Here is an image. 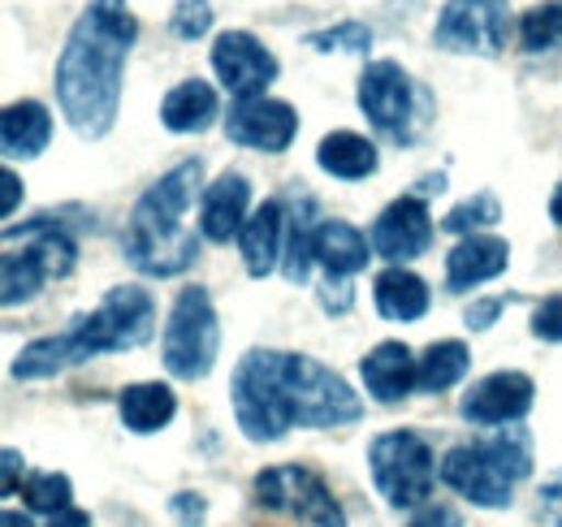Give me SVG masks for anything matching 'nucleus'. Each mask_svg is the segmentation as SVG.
Here are the masks:
<instances>
[{
    "instance_id": "2f4dec72",
    "label": "nucleus",
    "mask_w": 562,
    "mask_h": 527,
    "mask_svg": "<svg viewBox=\"0 0 562 527\" xmlns=\"http://www.w3.org/2000/svg\"><path fill=\"white\" fill-rule=\"evenodd\" d=\"M497 221H502V203H497V195L481 191V195L463 199L459 208H450V212H446V221H441V229H446V234L468 238V234H485V229L497 225Z\"/></svg>"
},
{
    "instance_id": "f257e3e1",
    "label": "nucleus",
    "mask_w": 562,
    "mask_h": 527,
    "mask_svg": "<svg viewBox=\"0 0 562 527\" xmlns=\"http://www.w3.org/2000/svg\"><path fill=\"white\" fill-rule=\"evenodd\" d=\"M139 40V18L126 0H87L57 57L53 91L70 131L87 143H100L117 126L126 57Z\"/></svg>"
},
{
    "instance_id": "b1692460",
    "label": "nucleus",
    "mask_w": 562,
    "mask_h": 527,
    "mask_svg": "<svg viewBox=\"0 0 562 527\" xmlns=\"http://www.w3.org/2000/svg\"><path fill=\"white\" fill-rule=\"evenodd\" d=\"M87 359H91L87 346L66 329V333H53V337H35V341H26V346L18 350L9 377H13V381H53V377L70 372V368H78V363H87Z\"/></svg>"
},
{
    "instance_id": "4be33fe9",
    "label": "nucleus",
    "mask_w": 562,
    "mask_h": 527,
    "mask_svg": "<svg viewBox=\"0 0 562 527\" xmlns=\"http://www.w3.org/2000/svg\"><path fill=\"white\" fill-rule=\"evenodd\" d=\"M221 122V96L204 78H182L160 100V126L169 134H204Z\"/></svg>"
},
{
    "instance_id": "79ce46f5",
    "label": "nucleus",
    "mask_w": 562,
    "mask_h": 527,
    "mask_svg": "<svg viewBox=\"0 0 562 527\" xmlns=\"http://www.w3.org/2000/svg\"><path fill=\"white\" fill-rule=\"evenodd\" d=\"M0 459H4V497H13V493H18V467H22V455H18V450H4Z\"/></svg>"
},
{
    "instance_id": "37998d69",
    "label": "nucleus",
    "mask_w": 562,
    "mask_h": 527,
    "mask_svg": "<svg viewBox=\"0 0 562 527\" xmlns=\"http://www.w3.org/2000/svg\"><path fill=\"white\" fill-rule=\"evenodd\" d=\"M48 527H95L91 524V515H87V511H61V515H57V519H48Z\"/></svg>"
},
{
    "instance_id": "412c9836",
    "label": "nucleus",
    "mask_w": 562,
    "mask_h": 527,
    "mask_svg": "<svg viewBox=\"0 0 562 527\" xmlns=\"http://www.w3.org/2000/svg\"><path fill=\"white\" fill-rule=\"evenodd\" d=\"M372 303H376V316L390 325H420L432 307V290L407 264H390L372 277Z\"/></svg>"
},
{
    "instance_id": "a878e982",
    "label": "nucleus",
    "mask_w": 562,
    "mask_h": 527,
    "mask_svg": "<svg viewBox=\"0 0 562 527\" xmlns=\"http://www.w3.org/2000/svg\"><path fill=\"white\" fill-rule=\"evenodd\" d=\"M53 143V113L40 100H18L0 117V152L4 160H35Z\"/></svg>"
},
{
    "instance_id": "c756f323",
    "label": "nucleus",
    "mask_w": 562,
    "mask_h": 527,
    "mask_svg": "<svg viewBox=\"0 0 562 527\" xmlns=\"http://www.w3.org/2000/svg\"><path fill=\"white\" fill-rule=\"evenodd\" d=\"M562 44V0H546V4H532L519 13V48L528 57L537 53H550Z\"/></svg>"
},
{
    "instance_id": "cd10ccee",
    "label": "nucleus",
    "mask_w": 562,
    "mask_h": 527,
    "mask_svg": "<svg viewBox=\"0 0 562 527\" xmlns=\"http://www.w3.org/2000/svg\"><path fill=\"white\" fill-rule=\"evenodd\" d=\"M468 372H472V350H468V341H459V337H441V341L424 346V355H420V390L424 394H446V390H454Z\"/></svg>"
},
{
    "instance_id": "4c0bfd02",
    "label": "nucleus",
    "mask_w": 562,
    "mask_h": 527,
    "mask_svg": "<svg viewBox=\"0 0 562 527\" xmlns=\"http://www.w3.org/2000/svg\"><path fill=\"white\" fill-rule=\"evenodd\" d=\"M169 515L178 519L182 527H204V519H209V502L200 497V493H173L169 497Z\"/></svg>"
},
{
    "instance_id": "7c9ffc66",
    "label": "nucleus",
    "mask_w": 562,
    "mask_h": 527,
    "mask_svg": "<svg viewBox=\"0 0 562 527\" xmlns=\"http://www.w3.org/2000/svg\"><path fill=\"white\" fill-rule=\"evenodd\" d=\"M22 497H26V511H31V515L57 519L61 511L74 506V480L66 471H35V475H26Z\"/></svg>"
},
{
    "instance_id": "a18cd8bd",
    "label": "nucleus",
    "mask_w": 562,
    "mask_h": 527,
    "mask_svg": "<svg viewBox=\"0 0 562 527\" xmlns=\"http://www.w3.org/2000/svg\"><path fill=\"white\" fill-rule=\"evenodd\" d=\"M550 221L562 229V182L554 187V195H550Z\"/></svg>"
},
{
    "instance_id": "bb28decb",
    "label": "nucleus",
    "mask_w": 562,
    "mask_h": 527,
    "mask_svg": "<svg viewBox=\"0 0 562 527\" xmlns=\"http://www.w3.org/2000/svg\"><path fill=\"white\" fill-rule=\"evenodd\" d=\"M316 165L321 173L338 178V182H363L381 169V152L368 134H355V131H334L321 138L316 147Z\"/></svg>"
},
{
    "instance_id": "c03bdc74",
    "label": "nucleus",
    "mask_w": 562,
    "mask_h": 527,
    "mask_svg": "<svg viewBox=\"0 0 562 527\" xmlns=\"http://www.w3.org/2000/svg\"><path fill=\"white\" fill-rule=\"evenodd\" d=\"M0 527H35V519L22 515V511H4V515H0Z\"/></svg>"
},
{
    "instance_id": "473e14b6",
    "label": "nucleus",
    "mask_w": 562,
    "mask_h": 527,
    "mask_svg": "<svg viewBox=\"0 0 562 527\" xmlns=\"http://www.w3.org/2000/svg\"><path fill=\"white\" fill-rule=\"evenodd\" d=\"M312 53H355V57H368L372 48V31L363 22H338V26H325V31H312L303 40Z\"/></svg>"
},
{
    "instance_id": "20e7f679",
    "label": "nucleus",
    "mask_w": 562,
    "mask_h": 527,
    "mask_svg": "<svg viewBox=\"0 0 562 527\" xmlns=\"http://www.w3.org/2000/svg\"><path fill=\"white\" fill-rule=\"evenodd\" d=\"M278 385L294 428H347L363 415V397L347 385V377L312 355L278 350Z\"/></svg>"
},
{
    "instance_id": "ddd939ff",
    "label": "nucleus",
    "mask_w": 562,
    "mask_h": 527,
    "mask_svg": "<svg viewBox=\"0 0 562 527\" xmlns=\"http://www.w3.org/2000/svg\"><path fill=\"white\" fill-rule=\"evenodd\" d=\"M212 69L234 100L269 96V87L281 78V61L251 31H221L212 44Z\"/></svg>"
},
{
    "instance_id": "aec40b11",
    "label": "nucleus",
    "mask_w": 562,
    "mask_h": 527,
    "mask_svg": "<svg viewBox=\"0 0 562 527\" xmlns=\"http://www.w3.org/2000/svg\"><path fill=\"white\" fill-rule=\"evenodd\" d=\"M510 264V243L493 238V234H468L446 251V290L450 294H468L476 285H485L493 277H502Z\"/></svg>"
},
{
    "instance_id": "58836bf2",
    "label": "nucleus",
    "mask_w": 562,
    "mask_h": 527,
    "mask_svg": "<svg viewBox=\"0 0 562 527\" xmlns=\"http://www.w3.org/2000/svg\"><path fill=\"white\" fill-rule=\"evenodd\" d=\"M407 527H463V519H459V511L446 506V502H424L420 511H412Z\"/></svg>"
},
{
    "instance_id": "423d86ee",
    "label": "nucleus",
    "mask_w": 562,
    "mask_h": 527,
    "mask_svg": "<svg viewBox=\"0 0 562 527\" xmlns=\"http://www.w3.org/2000/svg\"><path fill=\"white\" fill-rule=\"evenodd\" d=\"M437 467L441 462L432 455V446L424 441L420 433H412V428L381 433L368 446L372 484H376L381 502L394 506V511H420L424 502H432V489L441 480Z\"/></svg>"
},
{
    "instance_id": "4468645a",
    "label": "nucleus",
    "mask_w": 562,
    "mask_h": 527,
    "mask_svg": "<svg viewBox=\"0 0 562 527\" xmlns=\"http://www.w3.org/2000/svg\"><path fill=\"white\" fill-rule=\"evenodd\" d=\"M432 238H437V225H432V212H428L424 195H403L385 203L368 229L372 256L390 264L420 260L424 251H432Z\"/></svg>"
},
{
    "instance_id": "f8f14e48",
    "label": "nucleus",
    "mask_w": 562,
    "mask_h": 527,
    "mask_svg": "<svg viewBox=\"0 0 562 527\" xmlns=\"http://www.w3.org/2000/svg\"><path fill=\"white\" fill-rule=\"evenodd\" d=\"M510 31L519 26L506 0H446L432 22V44L454 57H497Z\"/></svg>"
},
{
    "instance_id": "e433bc0d",
    "label": "nucleus",
    "mask_w": 562,
    "mask_h": 527,
    "mask_svg": "<svg viewBox=\"0 0 562 527\" xmlns=\"http://www.w3.org/2000/svg\"><path fill=\"white\" fill-rule=\"evenodd\" d=\"M532 337L537 341H562V294H550L532 312Z\"/></svg>"
},
{
    "instance_id": "c85d7f7f",
    "label": "nucleus",
    "mask_w": 562,
    "mask_h": 527,
    "mask_svg": "<svg viewBox=\"0 0 562 527\" xmlns=\"http://www.w3.org/2000/svg\"><path fill=\"white\" fill-rule=\"evenodd\" d=\"M316 203L307 195L303 212H290V238H285V260H281V277L290 285H307L312 281V268H316V256H312V234L321 221H312Z\"/></svg>"
},
{
    "instance_id": "9b49d317",
    "label": "nucleus",
    "mask_w": 562,
    "mask_h": 527,
    "mask_svg": "<svg viewBox=\"0 0 562 527\" xmlns=\"http://www.w3.org/2000/svg\"><path fill=\"white\" fill-rule=\"evenodd\" d=\"M256 506L273 511V515H290L307 527H347V515L334 497V489L299 462H281V467H265L256 475Z\"/></svg>"
},
{
    "instance_id": "6e6552de",
    "label": "nucleus",
    "mask_w": 562,
    "mask_h": 527,
    "mask_svg": "<svg viewBox=\"0 0 562 527\" xmlns=\"http://www.w3.org/2000/svg\"><path fill=\"white\" fill-rule=\"evenodd\" d=\"M221 355V321L204 285H182L160 333V359L173 381H204Z\"/></svg>"
},
{
    "instance_id": "0eeeda50",
    "label": "nucleus",
    "mask_w": 562,
    "mask_h": 527,
    "mask_svg": "<svg viewBox=\"0 0 562 527\" xmlns=\"http://www.w3.org/2000/svg\"><path fill=\"white\" fill-rule=\"evenodd\" d=\"M355 100H359V113L368 117V126L398 147H412L420 138L428 109H432L428 91L416 87V78L398 61H368L359 74Z\"/></svg>"
},
{
    "instance_id": "1a4fd4ad",
    "label": "nucleus",
    "mask_w": 562,
    "mask_h": 527,
    "mask_svg": "<svg viewBox=\"0 0 562 527\" xmlns=\"http://www.w3.org/2000/svg\"><path fill=\"white\" fill-rule=\"evenodd\" d=\"M229 406H234V424L247 441L256 446H278L281 437L294 428L285 415L278 385V350H247L234 363L229 377Z\"/></svg>"
},
{
    "instance_id": "a19ab883",
    "label": "nucleus",
    "mask_w": 562,
    "mask_h": 527,
    "mask_svg": "<svg viewBox=\"0 0 562 527\" xmlns=\"http://www.w3.org/2000/svg\"><path fill=\"white\" fill-rule=\"evenodd\" d=\"M0 187H4L0 216H13V212H18V203H22V182H18V173H13V169H4V173H0Z\"/></svg>"
},
{
    "instance_id": "c9c22d12",
    "label": "nucleus",
    "mask_w": 562,
    "mask_h": 527,
    "mask_svg": "<svg viewBox=\"0 0 562 527\" xmlns=\"http://www.w3.org/2000/svg\"><path fill=\"white\" fill-rule=\"evenodd\" d=\"M537 519L546 527H562V471H554L550 480H541V489H537Z\"/></svg>"
},
{
    "instance_id": "2eb2a0df",
    "label": "nucleus",
    "mask_w": 562,
    "mask_h": 527,
    "mask_svg": "<svg viewBox=\"0 0 562 527\" xmlns=\"http://www.w3.org/2000/svg\"><path fill=\"white\" fill-rule=\"evenodd\" d=\"M299 134V113L294 104L273 100V96H256V100H234V109L225 113V138L234 147L247 152H265L281 156Z\"/></svg>"
},
{
    "instance_id": "dca6fc26",
    "label": "nucleus",
    "mask_w": 562,
    "mask_h": 527,
    "mask_svg": "<svg viewBox=\"0 0 562 527\" xmlns=\"http://www.w3.org/2000/svg\"><path fill=\"white\" fill-rule=\"evenodd\" d=\"M537 402V381L519 368H502L481 377L463 402H459V415L476 428H506V424H519Z\"/></svg>"
},
{
    "instance_id": "f3484780",
    "label": "nucleus",
    "mask_w": 562,
    "mask_h": 527,
    "mask_svg": "<svg viewBox=\"0 0 562 527\" xmlns=\"http://www.w3.org/2000/svg\"><path fill=\"white\" fill-rule=\"evenodd\" d=\"M359 381L372 402L381 406H398L420 390V355L403 341H376L363 359H359Z\"/></svg>"
},
{
    "instance_id": "f03ea898",
    "label": "nucleus",
    "mask_w": 562,
    "mask_h": 527,
    "mask_svg": "<svg viewBox=\"0 0 562 527\" xmlns=\"http://www.w3.org/2000/svg\"><path fill=\"white\" fill-rule=\"evenodd\" d=\"M204 160H178L169 173H160L139 203L131 208L126 234H122V256L143 277H178L200 260V229H187L191 203L204 195Z\"/></svg>"
},
{
    "instance_id": "7ed1b4c3",
    "label": "nucleus",
    "mask_w": 562,
    "mask_h": 527,
    "mask_svg": "<svg viewBox=\"0 0 562 527\" xmlns=\"http://www.w3.org/2000/svg\"><path fill=\"white\" fill-rule=\"evenodd\" d=\"M441 484L481 511H506L515 484L532 475V441L519 424L490 428L485 441H463L441 455Z\"/></svg>"
},
{
    "instance_id": "393cba45",
    "label": "nucleus",
    "mask_w": 562,
    "mask_h": 527,
    "mask_svg": "<svg viewBox=\"0 0 562 527\" xmlns=\"http://www.w3.org/2000/svg\"><path fill=\"white\" fill-rule=\"evenodd\" d=\"M117 415H122V428L135 437L165 433L178 415V394L165 381H135L117 394Z\"/></svg>"
},
{
    "instance_id": "5701e85b",
    "label": "nucleus",
    "mask_w": 562,
    "mask_h": 527,
    "mask_svg": "<svg viewBox=\"0 0 562 527\" xmlns=\"http://www.w3.org/2000/svg\"><path fill=\"white\" fill-rule=\"evenodd\" d=\"M312 256L325 268V277H355L372 260V243H368V234L359 225L329 216L312 234Z\"/></svg>"
},
{
    "instance_id": "72a5a7b5",
    "label": "nucleus",
    "mask_w": 562,
    "mask_h": 527,
    "mask_svg": "<svg viewBox=\"0 0 562 527\" xmlns=\"http://www.w3.org/2000/svg\"><path fill=\"white\" fill-rule=\"evenodd\" d=\"M212 31V4L209 0H178L169 13V35L182 44H195Z\"/></svg>"
},
{
    "instance_id": "39448f33",
    "label": "nucleus",
    "mask_w": 562,
    "mask_h": 527,
    "mask_svg": "<svg viewBox=\"0 0 562 527\" xmlns=\"http://www.w3.org/2000/svg\"><path fill=\"white\" fill-rule=\"evenodd\" d=\"M4 238L9 243L26 238L22 251H4V260H0V281H4L0 299H4V307H22V303L40 299L48 281L70 277L74 264H78V247H74L66 225L53 212L31 221V225H9Z\"/></svg>"
},
{
    "instance_id": "f704fd0d",
    "label": "nucleus",
    "mask_w": 562,
    "mask_h": 527,
    "mask_svg": "<svg viewBox=\"0 0 562 527\" xmlns=\"http://www.w3.org/2000/svg\"><path fill=\"white\" fill-rule=\"evenodd\" d=\"M316 299H321V307H325L334 321H342V316L355 307L351 277H325V281H321V290H316Z\"/></svg>"
},
{
    "instance_id": "9d476101",
    "label": "nucleus",
    "mask_w": 562,
    "mask_h": 527,
    "mask_svg": "<svg viewBox=\"0 0 562 527\" xmlns=\"http://www.w3.org/2000/svg\"><path fill=\"white\" fill-rule=\"evenodd\" d=\"M70 333L87 346L91 359L135 350L156 333V299L147 285H113L91 312L74 316Z\"/></svg>"
},
{
    "instance_id": "a211bd4d",
    "label": "nucleus",
    "mask_w": 562,
    "mask_h": 527,
    "mask_svg": "<svg viewBox=\"0 0 562 527\" xmlns=\"http://www.w3.org/2000/svg\"><path fill=\"white\" fill-rule=\"evenodd\" d=\"M247 216H251V182L243 173L225 169L221 178H212L204 187V195H200V234H204V243H216V247L238 243Z\"/></svg>"
},
{
    "instance_id": "ea45409f",
    "label": "nucleus",
    "mask_w": 562,
    "mask_h": 527,
    "mask_svg": "<svg viewBox=\"0 0 562 527\" xmlns=\"http://www.w3.org/2000/svg\"><path fill=\"white\" fill-rule=\"evenodd\" d=\"M502 312H506V299H497V294H493V299H476V303L463 312V325L472 333H485V329H493V321H497Z\"/></svg>"
},
{
    "instance_id": "6ab92c4d",
    "label": "nucleus",
    "mask_w": 562,
    "mask_h": 527,
    "mask_svg": "<svg viewBox=\"0 0 562 527\" xmlns=\"http://www.w3.org/2000/svg\"><path fill=\"white\" fill-rule=\"evenodd\" d=\"M285 238H290V212H285V203H281V199H265V203L247 216V225H243V234H238L243 268H247L256 281H265L269 272H278L281 260H285Z\"/></svg>"
}]
</instances>
